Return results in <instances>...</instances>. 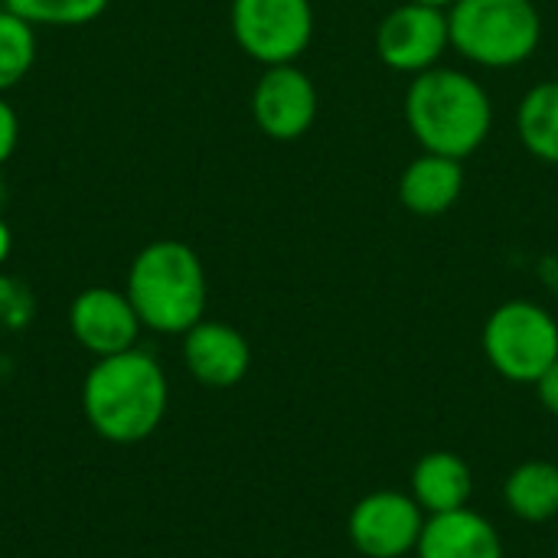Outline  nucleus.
Here are the masks:
<instances>
[{
  "instance_id": "f257e3e1",
  "label": "nucleus",
  "mask_w": 558,
  "mask_h": 558,
  "mask_svg": "<svg viewBox=\"0 0 558 558\" xmlns=\"http://www.w3.org/2000/svg\"><path fill=\"white\" fill-rule=\"evenodd\" d=\"M170 405V383L160 360L141 347L101 356L82 383V412L92 432L111 445L147 441Z\"/></svg>"
},
{
  "instance_id": "f03ea898",
  "label": "nucleus",
  "mask_w": 558,
  "mask_h": 558,
  "mask_svg": "<svg viewBox=\"0 0 558 558\" xmlns=\"http://www.w3.org/2000/svg\"><path fill=\"white\" fill-rule=\"evenodd\" d=\"M405 124L422 150L468 160L494 131V101L487 88L448 65L412 75L405 88Z\"/></svg>"
},
{
  "instance_id": "7ed1b4c3",
  "label": "nucleus",
  "mask_w": 558,
  "mask_h": 558,
  "mask_svg": "<svg viewBox=\"0 0 558 558\" xmlns=\"http://www.w3.org/2000/svg\"><path fill=\"white\" fill-rule=\"evenodd\" d=\"M124 294L131 298L144 330L183 337L206 317V268L186 242L157 239L134 255Z\"/></svg>"
},
{
  "instance_id": "20e7f679",
  "label": "nucleus",
  "mask_w": 558,
  "mask_h": 558,
  "mask_svg": "<svg viewBox=\"0 0 558 558\" xmlns=\"http://www.w3.org/2000/svg\"><path fill=\"white\" fill-rule=\"evenodd\" d=\"M451 49L481 69H517L543 43V16L533 0H458L448 10Z\"/></svg>"
},
{
  "instance_id": "39448f33",
  "label": "nucleus",
  "mask_w": 558,
  "mask_h": 558,
  "mask_svg": "<svg viewBox=\"0 0 558 558\" xmlns=\"http://www.w3.org/2000/svg\"><path fill=\"white\" fill-rule=\"evenodd\" d=\"M481 347L497 376L517 386H536L558 360V320L536 301H504L484 320Z\"/></svg>"
},
{
  "instance_id": "423d86ee",
  "label": "nucleus",
  "mask_w": 558,
  "mask_h": 558,
  "mask_svg": "<svg viewBox=\"0 0 558 558\" xmlns=\"http://www.w3.org/2000/svg\"><path fill=\"white\" fill-rule=\"evenodd\" d=\"M232 36L239 49L262 65L298 62L314 39L311 0H232Z\"/></svg>"
},
{
  "instance_id": "0eeeda50",
  "label": "nucleus",
  "mask_w": 558,
  "mask_h": 558,
  "mask_svg": "<svg viewBox=\"0 0 558 558\" xmlns=\"http://www.w3.org/2000/svg\"><path fill=\"white\" fill-rule=\"evenodd\" d=\"M451 49L448 13L422 3L392 7L376 26V56L386 69L399 75H418L441 62Z\"/></svg>"
},
{
  "instance_id": "6e6552de",
  "label": "nucleus",
  "mask_w": 558,
  "mask_h": 558,
  "mask_svg": "<svg viewBox=\"0 0 558 558\" xmlns=\"http://www.w3.org/2000/svg\"><path fill=\"white\" fill-rule=\"evenodd\" d=\"M425 510L402 490H373L350 510L347 536L366 558H402L415 553L425 530Z\"/></svg>"
},
{
  "instance_id": "1a4fd4ad",
  "label": "nucleus",
  "mask_w": 558,
  "mask_h": 558,
  "mask_svg": "<svg viewBox=\"0 0 558 558\" xmlns=\"http://www.w3.org/2000/svg\"><path fill=\"white\" fill-rule=\"evenodd\" d=\"M320 111V95L314 78L298 65H265L252 88V118L258 131L271 141H301Z\"/></svg>"
},
{
  "instance_id": "9d476101",
  "label": "nucleus",
  "mask_w": 558,
  "mask_h": 558,
  "mask_svg": "<svg viewBox=\"0 0 558 558\" xmlns=\"http://www.w3.org/2000/svg\"><path fill=\"white\" fill-rule=\"evenodd\" d=\"M69 330L95 360L134 350L141 340V317L131 298L118 288H85L69 304Z\"/></svg>"
},
{
  "instance_id": "9b49d317",
  "label": "nucleus",
  "mask_w": 558,
  "mask_h": 558,
  "mask_svg": "<svg viewBox=\"0 0 558 558\" xmlns=\"http://www.w3.org/2000/svg\"><path fill=\"white\" fill-rule=\"evenodd\" d=\"M183 366L206 389H232L248 376L252 347L232 324L203 317L183 333Z\"/></svg>"
},
{
  "instance_id": "f8f14e48",
  "label": "nucleus",
  "mask_w": 558,
  "mask_h": 558,
  "mask_svg": "<svg viewBox=\"0 0 558 558\" xmlns=\"http://www.w3.org/2000/svg\"><path fill=\"white\" fill-rule=\"evenodd\" d=\"M418 558H507L500 530L471 507L435 513L415 546Z\"/></svg>"
},
{
  "instance_id": "ddd939ff",
  "label": "nucleus",
  "mask_w": 558,
  "mask_h": 558,
  "mask_svg": "<svg viewBox=\"0 0 558 558\" xmlns=\"http://www.w3.org/2000/svg\"><path fill=\"white\" fill-rule=\"evenodd\" d=\"M464 193V160L422 150L399 177V203L422 219L445 216Z\"/></svg>"
},
{
  "instance_id": "4468645a",
  "label": "nucleus",
  "mask_w": 558,
  "mask_h": 558,
  "mask_svg": "<svg viewBox=\"0 0 558 558\" xmlns=\"http://www.w3.org/2000/svg\"><path fill=\"white\" fill-rule=\"evenodd\" d=\"M471 494L474 474L454 451H428L412 468V500L425 510V517L461 510L471 504Z\"/></svg>"
},
{
  "instance_id": "2eb2a0df",
  "label": "nucleus",
  "mask_w": 558,
  "mask_h": 558,
  "mask_svg": "<svg viewBox=\"0 0 558 558\" xmlns=\"http://www.w3.org/2000/svg\"><path fill=\"white\" fill-rule=\"evenodd\" d=\"M507 510L523 523H549L558 517V464L523 461L504 484Z\"/></svg>"
},
{
  "instance_id": "dca6fc26",
  "label": "nucleus",
  "mask_w": 558,
  "mask_h": 558,
  "mask_svg": "<svg viewBox=\"0 0 558 558\" xmlns=\"http://www.w3.org/2000/svg\"><path fill=\"white\" fill-rule=\"evenodd\" d=\"M517 134L526 154L558 167V78L536 82L517 108Z\"/></svg>"
},
{
  "instance_id": "f3484780",
  "label": "nucleus",
  "mask_w": 558,
  "mask_h": 558,
  "mask_svg": "<svg viewBox=\"0 0 558 558\" xmlns=\"http://www.w3.org/2000/svg\"><path fill=\"white\" fill-rule=\"evenodd\" d=\"M36 49V26L0 3V95L29 75Z\"/></svg>"
},
{
  "instance_id": "a211bd4d",
  "label": "nucleus",
  "mask_w": 558,
  "mask_h": 558,
  "mask_svg": "<svg viewBox=\"0 0 558 558\" xmlns=\"http://www.w3.org/2000/svg\"><path fill=\"white\" fill-rule=\"evenodd\" d=\"M33 26H85L98 20L111 0H0Z\"/></svg>"
},
{
  "instance_id": "6ab92c4d",
  "label": "nucleus",
  "mask_w": 558,
  "mask_h": 558,
  "mask_svg": "<svg viewBox=\"0 0 558 558\" xmlns=\"http://www.w3.org/2000/svg\"><path fill=\"white\" fill-rule=\"evenodd\" d=\"M36 314V301L29 288L10 275H0V327L7 330H23Z\"/></svg>"
},
{
  "instance_id": "aec40b11",
  "label": "nucleus",
  "mask_w": 558,
  "mask_h": 558,
  "mask_svg": "<svg viewBox=\"0 0 558 558\" xmlns=\"http://www.w3.org/2000/svg\"><path fill=\"white\" fill-rule=\"evenodd\" d=\"M16 141H20V118L13 111V105L3 101V95H0V167L13 157Z\"/></svg>"
},
{
  "instance_id": "412c9836",
  "label": "nucleus",
  "mask_w": 558,
  "mask_h": 558,
  "mask_svg": "<svg viewBox=\"0 0 558 558\" xmlns=\"http://www.w3.org/2000/svg\"><path fill=\"white\" fill-rule=\"evenodd\" d=\"M536 396H539V405L558 418V360L536 379Z\"/></svg>"
},
{
  "instance_id": "4be33fe9",
  "label": "nucleus",
  "mask_w": 558,
  "mask_h": 558,
  "mask_svg": "<svg viewBox=\"0 0 558 558\" xmlns=\"http://www.w3.org/2000/svg\"><path fill=\"white\" fill-rule=\"evenodd\" d=\"M10 252H13V232H10V226L0 219V268H3V262L10 258Z\"/></svg>"
},
{
  "instance_id": "5701e85b",
  "label": "nucleus",
  "mask_w": 558,
  "mask_h": 558,
  "mask_svg": "<svg viewBox=\"0 0 558 558\" xmlns=\"http://www.w3.org/2000/svg\"><path fill=\"white\" fill-rule=\"evenodd\" d=\"M409 3H422V7H432V10H445L448 13L458 0H409Z\"/></svg>"
},
{
  "instance_id": "b1692460",
  "label": "nucleus",
  "mask_w": 558,
  "mask_h": 558,
  "mask_svg": "<svg viewBox=\"0 0 558 558\" xmlns=\"http://www.w3.org/2000/svg\"><path fill=\"white\" fill-rule=\"evenodd\" d=\"M3 196H7V190H3V180H0V206H3Z\"/></svg>"
},
{
  "instance_id": "393cba45",
  "label": "nucleus",
  "mask_w": 558,
  "mask_h": 558,
  "mask_svg": "<svg viewBox=\"0 0 558 558\" xmlns=\"http://www.w3.org/2000/svg\"><path fill=\"white\" fill-rule=\"evenodd\" d=\"M556 558H558V546H556Z\"/></svg>"
},
{
  "instance_id": "a878e982",
  "label": "nucleus",
  "mask_w": 558,
  "mask_h": 558,
  "mask_svg": "<svg viewBox=\"0 0 558 558\" xmlns=\"http://www.w3.org/2000/svg\"><path fill=\"white\" fill-rule=\"evenodd\" d=\"M556 464H558V461H556Z\"/></svg>"
}]
</instances>
